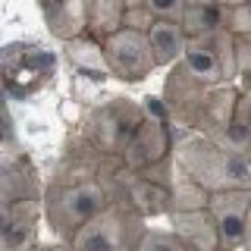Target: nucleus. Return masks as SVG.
<instances>
[{
  "instance_id": "nucleus-15",
  "label": "nucleus",
  "mask_w": 251,
  "mask_h": 251,
  "mask_svg": "<svg viewBox=\"0 0 251 251\" xmlns=\"http://www.w3.org/2000/svg\"><path fill=\"white\" fill-rule=\"evenodd\" d=\"M66 53L69 60H73L75 73L88 75V78H110V69H107V57H104V41H98V38H91L88 31L85 35L73 38V41H66Z\"/></svg>"
},
{
  "instance_id": "nucleus-8",
  "label": "nucleus",
  "mask_w": 251,
  "mask_h": 251,
  "mask_svg": "<svg viewBox=\"0 0 251 251\" xmlns=\"http://www.w3.org/2000/svg\"><path fill=\"white\" fill-rule=\"evenodd\" d=\"M170 160H173V123L163 116H145V123L138 126V132L132 135L129 148L120 157L123 170L148 173L167 167Z\"/></svg>"
},
{
  "instance_id": "nucleus-3",
  "label": "nucleus",
  "mask_w": 251,
  "mask_h": 251,
  "mask_svg": "<svg viewBox=\"0 0 251 251\" xmlns=\"http://www.w3.org/2000/svg\"><path fill=\"white\" fill-rule=\"evenodd\" d=\"M173 160L192 182H198L210 195L251 188V160L204 132L173 126Z\"/></svg>"
},
{
  "instance_id": "nucleus-9",
  "label": "nucleus",
  "mask_w": 251,
  "mask_h": 251,
  "mask_svg": "<svg viewBox=\"0 0 251 251\" xmlns=\"http://www.w3.org/2000/svg\"><path fill=\"white\" fill-rule=\"evenodd\" d=\"M210 85L198 82L188 69L182 66V60L173 63L167 69V82H163V110H167V120L179 129H195L201 116V107L207 100Z\"/></svg>"
},
{
  "instance_id": "nucleus-10",
  "label": "nucleus",
  "mask_w": 251,
  "mask_h": 251,
  "mask_svg": "<svg viewBox=\"0 0 251 251\" xmlns=\"http://www.w3.org/2000/svg\"><path fill=\"white\" fill-rule=\"evenodd\" d=\"M251 188H229V192L210 195V217H214L220 251H242L245 245V220H248Z\"/></svg>"
},
{
  "instance_id": "nucleus-1",
  "label": "nucleus",
  "mask_w": 251,
  "mask_h": 251,
  "mask_svg": "<svg viewBox=\"0 0 251 251\" xmlns=\"http://www.w3.org/2000/svg\"><path fill=\"white\" fill-rule=\"evenodd\" d=\"M120 170V160L100 157L82 141H75V148L60 157L50 179L44 182V226L53 239L69 242L123 192Z\"/></svg>"
},
{
  "instance_id": "nucleus-7",
  "label": "nucleus",
  "mask_w": 251,
  "mask_h": 251,
  "mask_svg": "<svg viewBox=\"0 0 251 251\" xmlns=\"http://www.w3.org/2000/svg\"><path fill=\"white\" fill-rule=\"evenodd\" d=\"M173 176H176V160H170L160 170H148V173L120 170V188L145 220L167 217L170 201H173Z\"/></svg>"
},
{
  "instance_id": "nucleus-21",
  "label": "nucleus",
  "mask_w": 251,
  "mask_h": 251,
  "mask_svg": "<svg viewBox=\"0 0 251 251\" xmlns=\"http://www.w3.org/2000/svg\"><path fill=\"white\" fill-rule=\"evenodd\" d=\"M242 251H251V204H248V220H245V245Z\"/></svg>"
},
{
  "instance_id": "nucleus-2",
  "label": "nucleus",
  "mask_w": 251,
  "mask_h": 251,
  "mask_svg": "<svg viewBox=\"0 0 251 251\" xmlns=\"http://www.w3.org/2000/svg\"><path fill=\"white\" fill-rule=\"evenodd\" d=\"M44 223V182L22 154L0 160V251H28Z\"/></svg>"
},
{
  "instance_id": "nucleus-14",
  "label": "nucleus",
  "mask_w": 251,
  "mask_h": 251,
  "mask_svg": "<svg viewBox=\"0 0 251 251\" xmlns=\"http://www.w3.org/2000/svg\"><path fill=\"white\" fill-rule=\"evenodd\" d=\"M179 22H182L188 41H201V38L226 31V6L207 3V0H188V6H185Z\"/></svg>"
},
{
  "instance_id": "nucleus-23",
  "label": "nucleus",
  "mask_w": 251,
  "mask_h": 251,
  "mask_svg": "<svg viewBox=\"0 0 251 251\" xmlns=\"http://www.w3.org/2000/svg\"><path fill=\"white\" fill-rule=\"evenodd\" d=\"M239 88L245 91V94H251V75H245V78H242V82H239Z\"/></svg>"
},
{
  "instance_id": "nucleus-24",
  "label": "nucleus",
  "mask_w": 251,
  "mask_h": 251,
  "mask_svg": "<svg viewBox=\"0 0 251 251\" xmlns=\"http://www.w3.org/2000/svg\"><path fill=\"white\" fill-rule=\"evenodd\" d=\"M245 157H248V160H251V145H248V151H245Z\"/></svg>"
},
{
  "instance_id": "nucleus-16",
  "label": "nucleus",
  "mask_w": 251,
  "mask_h": 251,
  "mask_svg": "<svg viewBox=\"0 0 251 251\" xmlns=\"http://www.w3.org/2000/svg\"><path fill=\"white\" fill-rule=\"evenodd\" d=\"M126 10L129 0H88V35L98 41H107L126 28Z\"/></svg>"
},
{
  "instance_id": "nucleus-11",
  "label": "nucleus",
  "mask_w": 251,
  "mask_h": 251,
  "mask_svg": "<svg viewBox=\"0 0 251 251\" xmlns=\"http://www.w3.org/2000/svg\"><path fill=\"white\" fill-rule=\"evenodd\" d=\"M41 13L50 35L60 41H73L88 31V0H41Z\"/></svg>"
},
{
  "instance_id": "nucleus-19",
  "label": "nucleus",
  "mask_w": 251,
  "mask_h": 251,
  "mask_svg": "<svg viewBox=\"0 0 251 251\" xmlns=\"http://www.w3.org/2000/svg\"><path fill=\"white\" fill-rule=\"evenodd\" d=\"M251 75V31L245 35H235V78Z\"/></svg>"
},
{
  "instance_id": "nucleus-17",
  "label": "nucleus",
  "mask_w": 251,
  "mask_h": 251,
  "mask_svg": "<svg viewBox=\"0 0 251 251\" xmlns=\"http://www.w3.org/2000/svg\"><path fill=\"white\" fill-rule=\"evenodd\" d=\"M210 204V192H204L198 182L185 176L182 170L176 167V176H173V201H170V214H182V210H201ZM167 214V217H170Z\"/></svg>"
},
{
  "instance_id": "nucleus-6",
  "label": "nucleus",
  "mask_w": 251,
  "mask_h": 251,
  "mask_svg": "<svg viewBox=\"0 0 251 251\" xmlns=\"http://www.w3.org/2000/svg\"><path fill=\"white\" fill-rule=\"evenodd\" d=\"M104 57H107L110 78H120L126 85H138L154 69H160L151 44H148V31L138 28H120L116 35H110L104 41Z\"/></svg>"
},
{
  "instance_id": "nucleus-20",
  "label": "nucleus",
  "mask_w": 251,
  "mask_h": 251,
  "mask_svg": "<svg viewBox=\"0 0 251 251\" xmlns=\"http://www.w3.org/2000/svg\"><path fill=\"white\" fill-rule=\"evenodd\" d=\"M28 251H75L73 245H69V242H35V245H31Z\"/></svg>"
},
{
  "instance_id": "nucleus-18",
  "label": "nucleus",
  "mask_w": 251,
  "mask_h": 251,
  "mask_svg": "<svg viewBox=\"0 0 251 251\" xmlns=\"http://www.w3.org/2000/svg\"><path fill=\"white\" fill-rule=\"evenodd\" d=\"M135 251H195V248H188L185 242H182L176 232L170 229V226H167V229H157V226H148Z\"/></svg>"
},
{
  "instance_id": "nucleus-22",
  "label": "nucleus",
  "mask_w": 251,
  "mask_h": 251,
  "mask_svg": "<svg viewBox=\"0 0 251 251\" xmlns=\"http://www.w3.org/2000/svg\"><path fill=\"white\" fill-rule=\"evenodd\" d=\"M207 3H220V6H245V3H251V0H207Z\"/></svg>"
},
{
  "instance_id": "nucleus-5",
  "label": "nucleus",
  "mask_w": 251,
  "mask_h": 251,
  "mask_svg": "<svg viewBox=\"0 0 251 251\" xmlns=\"http://www.w3.org/2000/svg\"><path fill=\"white\" fill-rule=\"evenodd\" d=\"M145 229H148V220L120 192L98 217H91L69 239V245L75 251H135Z\"/></svg>"
},
{
  "instance_id": "nucleus-13",
  "label": "nucleus",
  "mask_w": 251,
  "mask_h": 251,
  "mask_svg": "<svg viewBox=\"0 0 251 251\" xmlns=\"http://www.w3.org/2000/svg\"><path fill=\"white\" fill-rule=\"evenodd\" d=\"M148 44L154 50V60L160 69H170L173 63H179L185 57L188 35L179 19H154L148 28Z\"/></svg>"
},
{
  "instance_id": "nucleus-12",
  "label": "nucleus",
  "mask_w": 251,
  "mask_h": 251,
  "mask_svg": "<svg viewBox=\"0 0 251 251\" xmlns=\"http://www.w3.org/2000/svg\"><path fill=\"white\" fill-rule=\"evenodd\" d=\"M170 229L195 251H220V235L214 226L207 207L201 210H182V214H170Z\"/></svg>"
},
{
  "instance_id": "nucleus-4",
  "label": "nucleus",
  "mask_w": 251,
  "mask_h": 251,
  "mask_svg": "<svg viewBox=\"0 0 251 251\" xmlns=\"http://www.w3.org/2000/svg\"><path fill=\"white\" fill-rule=\"evenodd\" d=\"M145 107L138 100L129 98H110L104 104L91 107V113L82 120V132L78 141L91 151H98L100 157L120 160L123 151L129 148L132 135L138 132V126L145 123Z\"/></svg>"
}]
</instances>
